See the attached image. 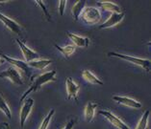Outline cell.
Here are the masks:
<instances>
[{"label": "cell", "mask_w": 151, "mask_h": 129, "mask_svg": "<svg viewBox=\"0 0 151 129\" xmlns=\"http://www.w3.org/2000/svg\"><path fill=\"white\" fill-rule=\"evenodd\" d=\"M81 18L83 21L86 22L87 24H96L101 19V13L97 8L95 7H87L83 10L81 13Z\"/></svg>", "instance_id": "obj_3"}, {"label": "cell", "mask_w": 151, "mask_h": 129, "mask_svg": "<svg viewBox=\"0 0 151 129\" xmlns=\"http://www.w3.org/2000/svg\"><path fill=\"white\" fill-rule=\"evenodd\" d=\"M85 5H86V1L85 0H79L77 1L72 7V16L75 21H78L81 13H82L83 10L85 9Z\"/></svg>", "instance_id": "obj_17"}, {"label": "cell", "mask_w": 151, "mask_h": 129, "mask_svg": "<svg viewBox=\"0 0 151 129\" xmlns=\"http://www.w3.org/2000/svg\"><path fill=\"white\" fill-rule=\"evenodd\" d=\"M67 3H68L67 0H60V1H59V11H60V14H61V16H64L65 5H67Z\"/></svg>", "instance_id": "obj_24"}, {"label": "cell", "mask_w": 151, "mask_h": 129, "mask_svg": "<svg viewBox=\"0 0 151 129\" xmlns=\"http://www.w3.org/2000/svg\"><path fill=\"white\" fill-rule=\"evenodd\" d=\"M0 57H2L5 61L9 62L10 64H12V66H14V67H16L17 69L20 70V71H22L23 73H25L27 76L30 75L31 68L28 66L27 62H25L23 60H16V58H13V57H8L7 55L1 53V52H0Z\"/></svg>", "instance_id": "obj_5"}, {"label": "cell", "mask_w": 151, "mask_h": 129, "mask_svg": "<svg viewBox=\"0 0 151 129\" xmlns=\"http://www.w3.org/2000/svg\"><path fill=\"white\" fill-rule=\"evenodd\" d=\"M5 62H6V61H5L4 60H3V58H2V57H0V66H1L2 64H4V63H5Z\"/></svg>", "instance_id": "obj_27"}, {"label": "cell", "mask_w": 151, "mask_h": 129, "mask_svg": "<svg viewBox=\"0 0 151 129\" xmlns=\"http://www.w3.org/2000/svg\"><path fill=\"white\" fill-rule=\"evenodd\" d=\"M36 3H37V5H39L40 8H42V10L43 11V13H45V16H46V19L48 21H51V16L48 13V11H47V8L45 7V3H43L42 1H40V0H37Z\"/></svg>", "instance_id": "obj_23"}, {"label": "cell", "mask_w": 151, "mask_h": 129, "mask_svg": "<svg viewBox=\"0 0 151 129\" xmlns=\"http://www.w3.org/2000/svg\"><path fill=\"white\" fill-rule=\"evenodd\" d=\"M98 114L104 116L105 119L107 120H109L113 125H115L116 128H119V129H130V127H129L123 120H121L119 117H116L115 114H113L112 112L107 111V110H100V111L98 112Z\"/></svg>", "instance_id": "obj_6"}, {"label": "cell", "mask_w": 151, "mask_h": 129, "mask_svg": "<svg viewBox=\"0 0 151 129\" xmlns=\"http://www.w3.org/2000/svg\"><path fill=\"white\" fill-rule=\"evenodd\" d=\"M97 5L106 12L112 13H120V7L116 3L110 1H97Z\"/></svg>", "instance_id": "obj_15"}, {"label": "cell", "mask_w": 151, "mask_h": 129, "mask_svg": "<svg viewBox=\"0 0 151 129\" xmlns=\"http://www.w3.org/2000/svg\"><path fill=\"white\" fill-rule=\"evenodd\" d=\"M0 129H11L8 123H0Z\"/></svg>", "instance_id": "obj_26"}, {"label": "cell", "mask_w": 151, "mask_h": 129, "mask_svg": "<svg viewBox=\"0 0 151 129\" xmlns=\"http://www.w3.org/2000/svg\"><path fill=\"white\" fill-rule=\"evenodd\" d=\"M56 74H57V72L55 71V70H53V71L45 72V73L42 74V75L36 77L35 79H33L32 84L30 85V87L28 88V90L25 91L23 95L21 96L20 101H23L24 99H26V97L30 93L37 92L38 90H40V87H42L43 84L48 83L50 82H55V80H56Z\"/></svg>", "instance_id": "obj_1"}, {"label": "cell", "mask_w": 151, "mask_h": 129, "mask_svg": "<svg viewBox=\"0 0 151 129\" xmlns=\"http://www.w3.org/2000/svg\"><path fill=\"white\" fill-rule=\"evenodd\" d=\"M67 35L69 38L71 39V41L73 42L75 46L77 47H81V48H88L90 45V38H84V36H80L74 34H71V33L67 32Z\"/></svg>", "instance_id": "obj_13"}, {"label": "cell", "mask_w": 151, "mask_h": 129, "mask_svg": "<svg viewBox=\"0 0 151 129\" xmlns=\"http://www.w3.org/2000/svg\"><path fill=\"white\" fill-rule=\"evenodd\" d=\"M16 41L18 44V46H19L21 52H22L23 57L25 58V62H27V63H28V62H30V61L39 60L40 55L38 53H36L35 51L31 50L30 48H29L23 41H21V40H19L18 38L16 39Z\"/></svg>", "instance_id": "obj_8"}, {"label": "cell", "mask_w": 151, "mask_h": 129, "mask_svg": "<svg viewBox=\"0 0 151 129\" xmlns=\"http://www.w3.org/2000/svg\"><path fill=\"white\" fill-rule=\"evenodd\" d=\"M52 63V60H36L28 62V66L30 68H34V69H38V70H43L45 69L47 66L50 65Z\"/></svg>", "instance_id": "obj_16"}, {"label": "cell", "mask_w": 151, "mask_h": 129, "mask_svg": "<svg viewBox=\"0 0 151 129\" xmlns=\"http://www.w3.org/2000/svg\"><path fill=\"white\" fill-rule=\"evenodd\" d=\"M109 57H114L117 58H121L123 60H126L131 62L132 64L138 65L142 69H145L146 72L150 71V66H151V61L148 58H141V57H131V56H126V55L117 53V52H110L108 53Z\"/></svg>", "instance_id": "obj_2"}, {"label": "cell", "mask_w": 151, "mask_h": 129, "mask_svg": "<svg viewBox=\"0 0 151 129\" xmlns=\"http://www.w3.org/2000/svg\"><path fill=\"white\" fill-rule=\"evenodd\" d=\"M0 77H2V79H8L13 83L17 84V85H22L23 84V79L19 70L14 67V66H10L5 71L0 73Z\"/></svg>", "instance_id": "obj_4"}, {"label": "cell", "mask_w": 151, "mask_h": 129, "mask_svg": "<svg viewBox=\"0 0 151 129\" xmlns=\"http://www.w3.org/2000/svg\"><path fill=\"white\" fill-rule=\"evenodd\" d=\"M54 114H55V110L51 109L50 111H49V113L47 114V116L45 118V120H42V124H40V126L39 129H47V128H48L50 120H51V119H52V117H53Z\"/></svg>", "instance_id": "obj_22"}, {"label": "cell", "mask_w": 151, "mask_h": 129, "mask_svg": "<svg viewBox=\"0 0 151 129\" xmlns=\"http://www.w3.org/2000/svg\"><path fill=\"white\" fill-rule=\"evenodd\" d=\"M150 115V110H146L142 116L141 120H139L138 125L136 129H147V124H148V118Z\"/></svg>", "instance_id": "obj_21"}, {"label": "cell", "mask_w": 151, "mask_h": 129, "mask_svg": "<svg viewBox=\"0 0 151 129\" xmlns=\"http://www.w3.org/2000/svg\"><path fill=\"white\" fill-rule=\"evenodd\" d=\"M0 21H1L11 32H13L14 34L22 35V28H21V26L14 19H12V18L6 16L5 14L0 13Z\"/></svg>", "instance_id": "obj_7"}, {"label": "cell", "mask_w": 151, "mask_h": 129, "mask_svg": "<svg viewBox=\"0 0 151 129\" xmlns=\"http://www.w3.org/2000/svg\"><path fill=\"white\" fill-rule=\"evenodd\" d=\"M54 47L56 48L58 51H60L61 53L67 57H69L72 54H74L75 49H76L74 45H67L65 47H61V46L57 45V44H54Z\"/></svg>", "instance_id": "obj_19"}, {"label": "cell", "mask_w": 151, "mask_h": 129, "mask_svg": "<svg viewBox=\"0 0 151 129\" xmlns=\"http://www.w3.org/2000/svg\"><path fill=\"white\" fill-rule=\"evenodd\" d=\"M76 121H77V119H76V118H73V119H71L67 124H65V126L64 128H63V129H72L73 126L75 125ZM58 129H61V128H58Z\"/></svg>", "instance_id": "obj_25"}, {"label": "cell", "mask_w": 151, "mask_h": 129, "mask_svg": "<svg viewBox=\"0 0 151 129\" xmlns=\"http://www.w3.org/2000/svg\"><path fill=\"white\" fill-rule=\"evenodd\" d=\"M67 83V92H68V99H74L76 102H78V99H77V95H78V91L80 89V86L76 84L75 82L71 77H68L65 80Z\"/></svg>", "instance_id": "obj_12"}, {"label": "cell", "mask_w": 151, "mask_h": 129, "mask_svg": "<svg viewBox=\"0 0 151 129\" xmlns=\"http://www.w3.org/2000/svg\"><path fill=\"white\" fill-rule=\"evenodd\" d=\"M0 111L4 114L8 119H11V118H12V111H11L8 103L6 102V101L3 99L1 95H0Z\"/></svg>", "instance_id": "obj_20"}, {"label": "cell", "mask_w": 151, "mask_h": 129, "mask_svg": "<svg viewBox=\"0 0 151 129\" xmlns=\"http://www.w3.org/2000/svg\"><path fill=\"white\" fill-rule=\"evenodd\" d=\"M98 106L97 103L90 101L88 102V104L85 107V119H86L87 123H91L93 120L94 114H95V109Z\"/></svg>", "instance_id": "obj_14"}, {"label": "cell", "mask_w": 151, "mask_h": 129, "mask_svg": "<svg viewBox=\"0 0 151 129\" xmlns=\"http://www.w3.org/2000/svg\"><path fill=\"white\" fill-rule=\"evenodd\" d=\"M113 99L115 101H116L117 103H119V104H122V105L127 106V107H130V108L138 109V108L142 107V103L141 102H139L138 101H136V99H133L128 98V97H122V96H114Z\"/></svg>", "instance_id": "obj_11"}, {"label": "cell", "mask_w": 151, "mask_h": 129, "mask_svg": "<svg viewBox=\"0 0 151 129\" xmlns=\"http://www.w3.org/2000/svg\"><path fill=\"white\" fill-rule=\"evenodd\" d=\"M82 77L85 80H87V82H89L93 84H96V85H103V82L101 79H99L98 77L93 75V73L89 70H84L82 72Z\"/></svg>", "instance_id": "obj_18"}, {"label": "cell", "mask_w": 151, "mask_h": 129, "mask_svg": "<svg viewBox=\"0 0 151 129\" xmlns=\"http://www.w3.org/2000/svg\"><path fill=\"white\" fill-rule=\"evenodd\" d=\"M125 16V13L124 12H120V13H113L112 16H110L108 19H107L104 23L101 24L98 27V29H108V28H112L115 27L117 24H119L121 21L123 20V18Z\"/></svg>", "instance_id": "obj_10"}, {"label": "cell", "mask_w": 151, "mask_h": 129, "mask_svg": "<svg viewBox=\"0 0 151 129\" xmlns=\"http://www.w3.org/2000/svg\"><path fill=\"white\" fill-rule=\"evenodd\" d=\"M34 99L29 98L27 99L26 101H24L22 107H21V110H20V127L22 129L25 125V123H26V120L28 119L29 115H30V113L32 111V108L33 106H34Z\"/></svg>", "instance_id": "obj_9"}]
</instances>
